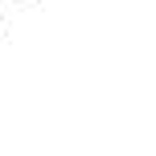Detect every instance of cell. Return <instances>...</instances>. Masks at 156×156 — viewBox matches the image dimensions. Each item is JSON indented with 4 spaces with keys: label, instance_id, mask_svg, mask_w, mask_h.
Returning <instances> with one entry per match:
<instances>
[]
</instances>
